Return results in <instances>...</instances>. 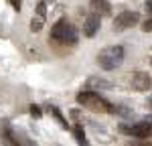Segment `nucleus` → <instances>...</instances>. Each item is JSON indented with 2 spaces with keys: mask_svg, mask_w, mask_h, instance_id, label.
Masks as SVG:
<instances>
[{
  "mask_svg": "<svg viewBox=\"0 0 152 146\" xmlns=\"http://www.w3.org/2000/svg\"><path fill=\"white\" fill-rule=\"evenodd\" d=\"M130 85H132V89H136V91H148L150 85H152V79L146 71H136L132 75V79H130Z\"/></svg>",
  "mask_w": 152,
  "mask_h": 146,
  "instance_id": "nucleus-6",
  "label": "nucleus"
},
{
  "mask_svg": "<svg viewBox=\"0 0 152 146\" xmlns=\"http://www.w3.org/2000/svg\"><path fill=\"white\" fill-rule=\"evenodd\" d=\"M99 26H102V16L95 14V12H89V14L85 16V20H83V35L85 36H95L97 31H99Z\"/></svg>",
  "mask_w": 152,
  "mask_h": 146,
  "instance_id": "nucleus-5",
  "label": "nucleus"
},
{
  "mask_svg": "<svg viewBox=\"0 0 152 146\" xmlns=\"http://www.w3.org/2000/svg\"><path fill=\"white\" fill-rule=\"evenodd\" d=\"M31 114H33L35 118H41V114H43V112H41V108H39V106H35V104H33V106H31Z\"/></svg>",
  "mask_w": 152,
  "mask_h": 146,
  "instance_id": "nucleus-16",
  "label": "nucleus"
},
{
  "mask_svg": "<svg viewBox=\"0 0 152 146\" xmlns=\"http://www.w3.org/2000/svg\"><path fill=\"white\" fill-rule=\"evenodd\" d=\"M142 31H144V33H152V18H146V20L142 23Z\"/></svg>",
  "mask_w": 152,
  "mask_h": 146,
  "instance_id": "nucleus-15",
  "label": "nucleus"
},
{
  "mask_svg": "<svg viewBox=\"0 0 152 146\" xmlns=\"http://www.w3.org/2000/svg\"><path fill=\"white\" fill-rule=\"evenodd\" d=\"M85 87L87 89H110L112 87V81H107L104 77H89L85 81Z\"/></svg>",
  "mask_w": 152,
  "mask_h": 146,
  "instance_id": "nucleus-10",
  "label": "nucleus"
},
{
  "mask_svg": "<svg viewBox=\"0 0 152 146\" xmlns=\"http://www.w3.org/2000/svg\"><path fill=\"white\" fill-rule=\"evenodd\" d=\"M144 8H146L148 14H152V0H146V2H144Z\"/></svg>",
  "mask_w": 152,
  "mask_h": 146,
  "instance_id": "nucleus-18",
  "label": "nucleus"
},
{
  "mask_svg": "<svg viewBox=\"0 0 152 146\" xmlns=\"http://www.w3.org/2000/svg\"><path fill=\"white\" fill-rule=\"evenodd\" d=\"M120 132L126 134V136H132V138H148V136L152 134V126L146 120L136 122V124H132V126L120 124Z\"/></svg>",
  "mask_w": 152,
  "mask_h": 146,
  "instance_id": "nucleus-3",
  "label": "nucleus"
},
{
  "mask_svg": "<svg viewBox=\"0 0 152 146\" xmlns=\"http://www.w3.org/2000/svg\"><path fill=\"white\" fill-rule=\"evenodd\" d=\"M148 106H150V108H152V96L148 97Z\"/></svg>",
  "mask_w": 152,
  "mask_h": 146,
  "instance_id": "nucleus-20",
  "label": "nucleus"
},
{
  "mask_svg": "<svg viewBox=\"0 0 152 146\" xmlns=\"http://www.w3.org/2000/svg\"><path fill=\"white\" fill-rule=\"evenodd\" d=\"M67 26H69V20L67 18H59L57 23L51 26V39L63 43L65 41V33H67Z\"/></svg>",
  "mask_w": 152,
  "mask_h": 146,
  "instance_id": "nucleus-8",
  "label": "nucleus"
},
{
  "mask_svg": "<svg viewBox=\"0 0 152 146\" xmlns=\"http://www.w3.org/2000/svg\"><path fill=\"white\" fill-rule=\"evenodd\" d=\"M77 104L83 108L91 110V112H99V114H112V104L105 101L104 97L99 96L94 89H85L77 93Z\"/></svg>",
  "mask_w": 152,
  "mask_h": 146,
  "instance_id": "nucleus-1",
  "label": "nucleus"
},
{
  "mask_svg": "<svg viewBox=\"0 0 152 146\" xmlns=\"http://www.w3.org/2000/svg\"><path fill=\"white\" fill-rule=\"evenodd\" d=\"M43 24H45V16H41V14H33V18H31V31L33 33H39L41 28H43Z\"/></svg>",
  "mask_w": 152,
  "mask_h": 146,
  "instance_id": "nucleus-13",
  "label": "nucleus"
},
{
  "mask_svg": "<svg viewBox=\"0 0 152 146\" xmlns=\"http://www.w3.org/2000/svg\"><path fill=\"white\" fill-rule=\"evenodd\" d=\"M112 114H118V116H132V112L128 108H122V106H112Z\"/></svg>",
  "mask_w": 152,
  "mask_h": 146,
  "instance_id": "nucleus-14",
  "label": "nucleus"
},
{
  "mask_svg": "<svg viewBox=\"0 0 152 146\" xmlns=\"http://www.w3.org/2000/svg\"><path fill=\"white\" fill-rule=\"evenodd\" d=\"M89 8L91 12L99 14V16H110L112 14V6L107 0H89Z\"/></svg>",
  "mask_w": 152,
  "mask_h": 146,
  "instance_id": "nucleus-9",
  "label": "nucleus"
},
{
  "mask_svg": "<svg viewBox=\"0 0 152 146\" xmlns=\"http://www.w3.org/2000/svg\"><path fill=\"white\" fill-rule=\"evenodd\" d=\"M8 2L12 4L14 10H20V6H23V0H8Z\"/></svg>",
  "mask_w": 152,
  "mask_h": 146,
  "instance_id": "nucleus-17",
  "label": "nucleus"
},
{
  "mask_svg": "<svg viewBox=\"0 0 152 146\" xmlns=\"http://www.w3.org/2000/svg\"><path fill=\"white\" fill-rule=\"evenodd\" d=\"M0 138H2L4 146H20L18 144V136L12 132L8 122H0Z\"/></svg>",
  "mask_w": 152,
  "mask_h": 146,
  "instance_id": "nucleus-7",
  "label": "nucleus"
},
{
  "mask_svg": "<svg viewBox=\"0 0 152 146\" xmlns=\"http://www.w3.org/2000/svg\"><path fill=\"white\" fill-rule=\"evenodd\" d=\"M144 120H146V122H148V124L152 126V116H148V118H144Z\"/></svg>",
  "mask_w": 152,
  "mask_h": 146,
  "instance_id": "nucleus-19",
  "label": "nucleus"
},
{
  "mask_svg": "<svg viewBox=\"0 0 152 146\" xmlns=\"http://www.w3.org/2000/svg\"><path fill=\"white\" fill-rule=\"evenodd\" d=\"M49 112H51V114L55 116V120L59 122V126H61V128H65V130L69 128V124H67V120L63 118V114L59 112V108H57V106H49Z\"/></svg>",
  "mask_w": 152,
  "mask_h": 146,
  "instance_id": "nucleus-12",
  "label": "nucleus"
},
{
  "mask_svg": "<svg viewBox=\"0 0 152 146\" xmlns=\"http://www.w3.org/2000/svg\"><path fill=\"white\" fill-rule=\"evenodd\" d=\"M138 20H140V14L134 10H124L120 12L116 18H114V31H126V28H132L134 24H138Z\"/></svg>",
  "mask_w": 152,
  "mask_h": 146,
  "instance_id": "nucleus-4",
  "label": "nucleus"
},
{
  "mask_svg": "<svg viewBox=\"0 0 152 146\" xmlns=\"http://www.w3.org/2000/svg\"><path fill=\"white\" fill-rule=\"evenodd\" d=\"M73 136H75V140H77V144H79V146H89V144H87V140H85V132H83L81 124H75V128H73Z\"/></svg>",
  "mask_w": 152,
  "mask_h": 146,
  "instance_id": "nucleus-11",
  "label": "nucleus"
},
{
  "mask_svg": "<svg viewBox=\"0 0 152 146\" xmlns=\"http://www.w3.org/2000/svg\"><path fill=\"white\" fill-rule=\"evenodd\" d=\"M150 65H152V59H150Z\"/></svg>",
  "mask_w": 152,
  "mask_h": 146,
  "instance_id": "nucleus-22",
  "label": "nucleus"
},
{
  "mask_svg": "<svg viewBox=\"0 0 152 146\" xmlns=\"http://www.w3.org/2000/svg\"><path fill=\"white\" fill-rule=\"evenodd\" d=\"M142 146H152V144H142Z\"/></svg>",
  "mask_w": 152,
  "mask_h": 146,
  "instance_id": "nucleus-21",
  "label": "nucleus"
},
{
  "mask_svg": "<svg viewBox=\"0 0 152 146\" xmlns=\"http://www.w3.org/2000/svg\"><path fill=\"white\" fill-rule=\"evenodd\" d=\"M122 61H124V47L122 45H112V47H105L97 53V65L104 71H114L116 67L122 65Z\"/></svg>",
  "mask_w": 152,
  "mask_h": 146,
  "instance_id": "nucleus-2",
  "label": "nucleus"
}]
</instances>
